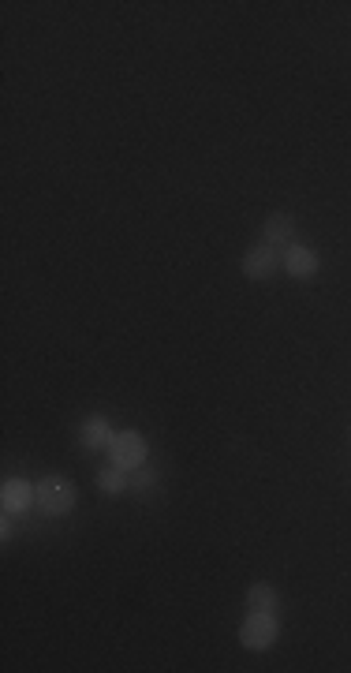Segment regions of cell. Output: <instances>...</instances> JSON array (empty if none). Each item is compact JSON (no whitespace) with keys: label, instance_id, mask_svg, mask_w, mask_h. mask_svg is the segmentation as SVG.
Returning a JSON list of instances; mask_svg holds the SVG:
<instances>
[{"label":"cell","instance_id":"5b68a950","mask_svg":"<svg viewBox=\"0 0 351 673\" xmlns=\"http://www.w3.org/2000/svg\"><path fill=\"white\" fill-rule=\"evenodd\" d=\"M34 505H38V487L30 479L8 475L0 483V509H4V516H27Z\"/></svg>","mask_w":351,"mask_h":673},{"label":"cell","instance_id":"7a4b0ae2","mask_svg":"<svg viewBox=\"0 0 351 673\" xmlns=\"http://www.w3.org/2000/svg\"><path fill=\"white\" fill-rule=\"evenodd\" d=\"M38 509H42L45 516H68L75 505H79V487L71 483L68 475H60V472H49V475H42L38 483Z\"/></svg>","mask_w":351,"mask_h":673},{"label":"cell","instance_id":"277c9868","mask_svg":"<svg viewBox=\"0 0 351 673\" xmlns=\"http://www.w3.org/2000/svg\"><path fill=\"white\" fill-rule=\"evenodd\" d=\"M239 270L247 281H273L277 270H281V251L277 247H269L266 240H254L243 258H239Z\"/></svg>","mask_w":351,"mask_h":673},{"label":"cell","instance_id":"3957f363","mask_svg":"<svg viewBox=\"0 0 351 673\" xmlns=\"http://www.w3.org/2000/svg\"><path fill=\"white\" fill-rule=\"evenodd\" d=\"M105 453H109V464L124 468V472H139V468L150 464V442L142 438L139 430H116Z\"/></svg>","mask_w":351,"mask_h":673},{"label":"cell","instance_id":"52a82bcc","mask_svg":"<svg viewBox=\"0 0 351 673\" xmlns=\"http://www.w3.org/2000/svg\"><path fill=\"white\" fill-rule=\"evenodd\" d=\"M258 240H266L269 247H277V251H284V247L295 244V214H288V210H273V214L262 221V236Z\"/></svg>","mask_w":351,"mask_h":673},{"label":"cell","instance_id":"8992f818","mask_svg":"<svg viewBox=\"0 0 351 673\" xmlns=\"http://www.w3.org/2000/svg\"><path fill=\"white\" fill-rule=\"evenodd\" d=\"M281 270L288 273V277H295V281H310V277L322 273V255H318L314 247L295 240L292 247H284L281 251Z\"/></svg>","mask_w":351,"mask_h":673},{"label":"cell","instance_id":"6da1fadb","mask_svg":"<svg viewBox=\"0 0 351 673\" xmlns=\"http://www.w3.org/2000/svg\"><path fill=\"white\" fill-rule=\"evenodd\" d=\"M236 636L247 651H269L281 640V617H277V610H247Z\"/></svg>","mask_w":351,"mask_h":673},{"label":"cell","instance_id":"30bf717a","mask_svg":"<svg viewBox=\"0 0 351 673\" xmlns=\"http://www.w3.org/2000/svg\"><path fill=\"white\" fill-rule=\"evenodd\" d=\"M277 606H281V591L269 580H254L247 588V610H277Z\"/></svg>","mask_w":351,"mask_h":673},{"label":"cell","instance_id":"ba28073f","mask_svg":"<svg viewBox=\"0 0 351 673\" xmlns=\"http://www.w3.org/2000/svg\"><path fill=\"white\" fill-rule=\"evenodd\" d=\"M113 434H116L113 423H109V416H101V412H94V416H86L83 423H79V445H83V449H90V453L109 449Z\"/></svg>","mask_w":351,"mask_h":673},{"label":"cell","instance_id":"9c48e42d","mask_svg":"<svg viewBox=\"0 0 351 673\" xmlns=\"http://www.w3.org/2000/svg\"><path fill=\"white\" fill-rule=\"evenodd\" d=\"M98 490L105 494V498H120V494L131 490V472L116 468V464H105V468L98 472Z\"/></svg>","mask_w":351,"mask_h":673},{"label":"cell","instance_id":"8fae6325","mask_svg":"<svg viewBox=\"0 0 351 673\" xmlns=\"http://www.w3.org/2000/svg\"><path fill=\"white\" fill-rule=\"evenodd\" d=\"M131 475H135V479H131V490H135V494L157 487V472L150 468V464H146V468H139V472H131Z\"/></svg>","mask_w":351,"mask_h":673}]
</instances>
